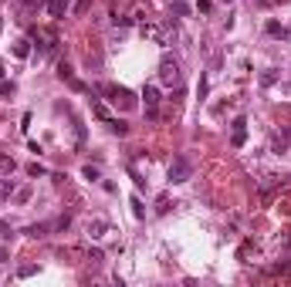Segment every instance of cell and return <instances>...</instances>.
I'll return each mask as SVG.
<instances>
[{"label":"cell","instance_id":"484cf974","mask_svg":"<svg viewBox=\"0 0 291 287\" xmlns=\"http://www.w3.org/2000/svg\"><path fill=\"white\" fill-rule=\"evenodd\" d=\"M227 3H231V0H227Z\"/></svg>","mask_w":291,"mask_h":287},{"label":"cell","instance_id":"8fae6325","mask_svg":"<svg viewBox=\"0 0 291 287\" xmlns=\"http://www.w3.org/2000/svg\"><path fill=\"white\" fill-rule=\"evenodd\" d=\"M14 196V183L10 179H0V200H10Z\"/></svg>","mask_w":291,"mask_h":287},{"label":"cell","instance_id":"5bb4252c","mask_svg":"<svg viewBox=\"0 0 291 287\" xmlns=\"http://www.w3.org/2000/svg\"><path fill=\"white\" fill-rule=\"evenodd\" d=\"M267 34H274V37L281 34V37H285V34H291V30H285L281 24H278V21H267Z\"/></svg>","mask_w":291,"mask_h":287},{"label":"cell","instance_id":"9a60e30c","mask_svg":"<svg viewBox=\"0 0 291 287\" xmlns=\"http://www.w3.org/2000/svg\"><path fill=\"white\" fill-rule=\"evenodd\" d=\"M14 54H17V57H28V54H30L28 41H17V44H14Z\"/></svg>","mask_w":291,"mask_h":287},{"label":"cell","instance_id":"3957f363","mask_svg":"<svg viewBox=\"0 0 291 287\" xmlns=\"http://www.w3.org/2000/svg\"><path fill=\"white\" fill-rule=\"evenodd\" d=\"M190 176H193L190 159H186V156H176L173 162H170V183H186Z\"/></svg>","mask_w":291,"mask_h":287},{"label":"cell","instance_id":"d4e9b609","mask_svg":"<svg viewBox=\"0 0 291 287\" xmlns=\"http://www.w3.org/2000/svg\"><path fill=\"white\" fill-rule=\"evenodd\" d=\"M0 30H3V17H0Z\"/></svg>","mask_w":291,"mask_h":287},{"label":"cell","instance_id":"30bf717a","mask_svg":"<svg viewBox=\"0 0 291 287\" xmlns=\"http://www.w3.org/2000/svg\"><path fill=\"white\" fill-rule=\"evenodd\" d=\"M48 230H51V223H34V227H28L24 233H28V236H44Z\"/></svg>","mask_w":291,"mask_h":287},{"label":"cell","instance_id":"cb8c5ba5","mask_svg":"<svg viewBox=\"0 0 291 287\" xmlns=\"http://www.w3.org/2000/svg\"><path fill=\"white\" fill-rule=\"evenodd\" d=\"M0 233H10V227H7V223H0Z\"/></svg>","mask_w":291,"mask_h":287},{"label":"cell","instance_id":"e0dca14e","mask_svg":"<svg viewBox=\"0 0 291 287\" xmlns=\"http://www.w3.org/2000/svg\"><path fill=\"white\" fill-rule=\"evenodd\" d=\"M132 213H136L139 220H143V216H146V209H143V200H136V196H132Z\"/></svg>","mask_w":291,"mask_h":287},{"label":"cell","instance_id":"44dd1931","mask_svg":"<svg viewBox=\"0 0 291 287\" xmlns=\"http://www.w3.org/2000/svg\"><path fill=\"white\" fill-rule=\"evenodd\" d=\"M88 7H91V0H78V3H75V14H85Z\"/></svg>","mask_w":291,"mask_h":287},{"label":"cell","instance_id":"9c48e42d","mask_svg":"<svg viewBox=\"0 0 291 287\" xmlns=\"http://www.w3.org/2000/svg\"><path fill=\"white\" fill-rule=\"evenodd\" d=\"M170 10H173V14H179V17H190V10H193V7H190L186 0H173V7H170Z\"/></svg>","mask_w":291,"mask_h":287},{"label":"cell","instance_id":"7402d4cb","mask_svg":"<svg viewBox=\"0 0 291 287\" xmlns=\"http://www.w3.org/2000/svg\"><path fill=\"white\" fill-rule=\"evenodd\" d=\"M0 95L7 98V95H14V85H7V81H0Z\"/></svg>","mask_w":291,"mask_h":287},{"label":"cell","instance_id":"4fadbf2b","mask_svg":"<svg viewBox=\"0 0 291 287\" xmlns=\"http://www.w3.org/2000/svg\"><path fill=\"white\" fill-rule=\"evenodd\" d=\"M109 129H112L116 135H125V132H129V125H125V122H118V118H112V122H109Z\"/></svg>","mask_w":291,"mask_h":287},{"label":"cell","instance_id":"ba28073f","mask_svg":"<svg viewBox=\"0 0 291 287\" xmlns=\"http://www.w3.org/2000/svg\"><path fill=\"white\" fill-rule=\"evenodd\" d=\"M68 7H71V0H48V14L51 17H64Z\"/></svg>","mask_w":291,"mask_h":287},{"label":"cell","instance_id":"5b68a950","mask_svg":"<svg viewBox=\"0 0 291 287\" xmlns=\"http://www.w3.org/2000/svg\"><path fill=\"white\" fill-rule=\"evenodd\" d=\"M247 142V118H233V129H231V145L240 149Z\"/></svg>","mask_w":291,"mask_h":287},{"label":"cell","instance_id":"7c38bea8","mask_svg":"<svg viewBox=\"0 0 291 287\" xmlns=\"http://www.w3.org/2000/svg\"><path fill=\"white\" fill-rule=\"evenodd\" d=\"M14 169H17V162L10 156H0V172H14Z\"/></svg>","mask_w":291,"mask_h":287},{"label":"cell","instance_id":"52a82bcc","mask_svg":"<svg viewBox=\"0 0 291 287\" xmlns=\"http://www.w3.org/2000/svg\"><path fill=\"white\" fill-rule=\"evenodd\" d=\"M58 78H61V81H68L75 91H82V88H85L78 78H75V71H71V64H68V61H61V64H58Z\"/></svg>","mask_w":291,"mask_h":287},{"label":"cell","instance_id":"ffe728a7","mask_svg":"<svg viewBox=\"0 0 291 287\" xmlns=\"http://www.w3.org/2000/svg\"><path fill=\"white\" fill-rule=\"evenodd\" d=\"M82 176H85V179H98V169H95V166H85Z\"/></svg>","mask_w":291,"mask_h":287},{"label":"cell","instance_id":"2e32d148","mask_svg":"<svg viewBox=\"0 0 291 287\" xmlns=\"http://www.w3.org/2000/svg\"><path fill=\"white\" fill-rule=\"evenodd\" d=\"M274 81H278V71H264V75H261V85H264V88L274 85Z\"/></svg>","mask_w":291,"mask_h":287},{"label":"cell","instance_id":"277c9868","mask_svg":"<svg viewBox=\"0 0 291 287\" xmlns=\"http://www.w3.org/2000/svg\"><path fill=\"white\" fill-rule=\"evenodd\" d=\"M143 98H146V115L156 122V118H159V91H156V85H146Z\"/></svg>","mask_w":291,"mask_h":287},{"label":"cell","instance_id":"d6986e66","mask_svg":"<svg viewBox=\"0 0 291 287\" xmlns=\"http://www.w3.org/2000/svg\"><path fill=\"white\" fill-rule=\"evenodd\" d=\"M28 176H44V166H37V162H30V166H28Z\"/></svg>","mask_w":291,"mask_h":287},{"label":"cell","instance_id":"603a6c76","mask_svg":"<svg viewBox=\"0 0 291 287\" xmlns=\"http://www.w3.org/2000/svg\"><path fill=\"white\" fill-rule=\"evenodd\" d=\"M88 260H91V263H98V260H105V257H102V250H88Z\"/></svg>","mask_w":291,"mask_h":287},{"label":"cell","instance_id":"7a4b0ae2","mask_svg":"<svg viewBox=\"0 0 291 287\" xmlns=\"http://www.w3.org/2000/svg\"><path fill=\"white\" fill-rule=\"evenodd\" d=\"M159 81H163L166 88H179V81H183V71H179L176 57L163 54V61H159Z\"/></svg>","mask_w":291,"mask_h":287},{"label":"cell","instance_id":"ac0fdd59","mask_svg":"<svg viewBox=\"0 0 291 287\" xmlns=\"http://www.w3.org/2000/svg\"><path fill=\"white\" fill-rule=\"evenodd\" d=\"M14 200H17V203H28L30 200V189H28V186H24V189H17V193H14Z\"/></svg>","mask_w":291,"mask_h":287},{"label":"cell","instance_id":"8992f818","mask_svg":"<svg viewBox=\"0 0 291 287\" xmlns=\"http://www.w3.org/2000/svg\"><path fill=\"white\" fill-rule=\"evenodd\" d=\"M37 41H41V54H55V48H58L55 30H37Z\"/></svg>","mask_w":291,"mask_h":287},{"label":"cell","instance_id":"6da1fadb","mask_svg":"<svg viewBox=\"0 0 291 287\" xmlns=\"http://www.w3.org/2000/svg\"><path fill=\"white\" fill-rule=\"evenodd\" d=\"M102 91L109 95V102H112L116 108H125V112H132V108H136V95H132L129 88H122V85H102Z\"/></svg>","mask_w":291,"mask_h":287}]
</instances>
